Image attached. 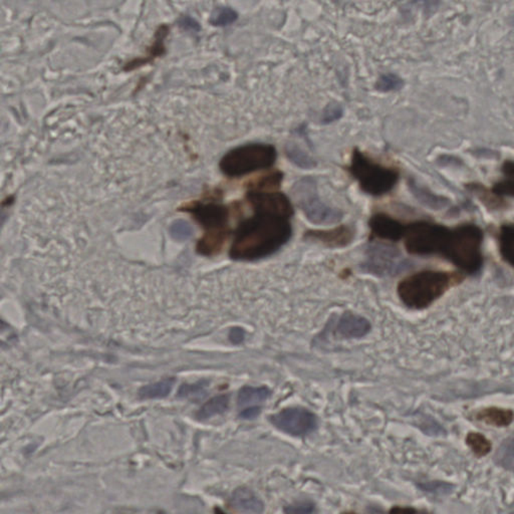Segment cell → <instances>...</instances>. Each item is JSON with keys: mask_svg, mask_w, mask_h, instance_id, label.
I'll use <instances>...</instances> for the list:
<instances>
[{"mask_svg": "<svg viewBox=\"0 0 514 514\" xmlns=\"http://www.w3.org/2000/svg\"><path fill=\"white\" fill-rule=\"evenodd\" d=\"M237 229L230 256L236 261H256L275 253L292 234L290 217L256 211Z\"/></svg>", "mask_w": 514, "mask_h": 514, "instance_id": "6da1fadb", "label": "cell"}, {"mask_svg": "<svg viewBox=\"0 0 514 514\" xmlns=\"http://www.w3.org/2000/svg\"><path fill=\"white\" fill-rule=\"evenodd\" d=\"M462 275L448 271L425 270L406 276L398 283L397 294L410 309H427L447 290L462 280Z\"/></svg>", "mask_w": 514, "mask_h": 514, "instance_id": "7a4b0ae2", "label": "cell"}, {"mask_svg": "<svg viewBox=\"0 0 514 514\" xmlns=\"http://www.w3.org/2000/svg\"><path fill=\"white\" fill-rule=\"evenodd\" d=\"M347 170L359 183L362 192L375 197L390 193L400 179L397 168L376 162L358 148L353 151Z\"/></svg>", "mask_w": 514, "mask_h": 514, "instance_id": "3957f363", "label": "cell"}, {"mask_svg": "<svg viewBox=\"0 0 514 514\" xmlns=\"http://www.w3.org/2000/svg\"><path fill=\"white\" fill-rule=\"evenodd\" d=\"M484 230L473 223L453 227L445 258L467 275H477L484 265Z\"/></svg>", "mask_w": 514, "mask_h": 514, "instance_id": "277c9868", "label": "cell"}, {"mask_svg": "<svg viewBox=\"0 0 514 514\" xmlns=\"http://www.w3.org/2000/svg\"><path fill=\"white\" fill-rule=\"evenodd\" d=\"M451 235L452 228L431 221L420 220L405 224L402 239L408 253L445 257Z\"/></svg>", "mask_w": 514, "mask_h": 514, "instance_id": "5b68a950", "label": "cell"}, {"mask_svg": "<svg viewBox=\"0 0 514 514\" xmlns=\"http://www.w3.org/2000/svg\"><path fill=\"white\" fill-rule=\"evenodd\" d=\"M276 150L266 144H251L229 151L220 161L221 171L227 176L236 177L275 164Z\"/></svg>", "mask_w": 514, "mask_h": 514, "instance_id": "8992f818", "label": "cell"}, {"mask_svg": "<svg viewBox=\"0 0 514 514\" xmlns=\"http://www.w3.org/2000/svg\"><path fill=\"white\" fill-rule=\"evenodd\" d=\"M292 195L307 219L314 224H336L343 219V213L340 209L331 207L319 199L314 178L304 177L299 180L292 187Z\"/></svg>", "mask_w": 514, "mask_h": 514, "instance_id": "52a82bcc", "label": "cell"}, {"mask_svg": "<svg viewBox=\"0 0 514 514\" xmlns=\"http://www.w3.org/2000/svg\"><path fill=\"white\" fill-rule=\"evenodd\" d=\"M409 261L403 256L397 247L391 244L370 245L362 268L367 273L379 278L397 275L409 268Z\"/></svg>", "mask_w": 514, "mask_h": 514, "instance_id": "ba28073f", "label": "cell"}, {"mask_svg": "<svg viewBox=\"0 0 514 514\" xmlns=\"http://www.w3.org/2000/svg\"><path fill=\"white\" fill-rule=\"evenodd\" d=\"M189 211L208 230L207 235L199 244L198 251L202 254L213 253L223 242V228L227 224V209L218 204H199L190 208Z\"/></svg>", "mask_w": 514, "mask_h": 514, "instance_id": "9c48e42d", "label": "cell"}, {"mask_svg": "<svg viewBox=\"0 0 514 514\" xmlns=\"http://www.w3.org/2000/svg\"><path fill=\"white\" fill-rule=\"evenodd\" d=\"M270 422L292 436H306L318 428V418L304 408H287L270 417Z\"/></svg>", "mask_w": 514, "mask_h": 514, "instance_id": "30bf717a", "label": "cell"}, {"mask_svg": "<svg viewBox=\"0 0 514 514\" xmlns=\"http://www.w3.org/2000/svg\"><path fill=\"white\" fill-rule=\"evenodd\" d=\"M249 199L256 211L275 213L292 217L294 215V208L290 199L285 194L280 193H256L252 192L249 194Z\"/></svg>", "mask_w": 514, "mask_h": 514, "instance_id": "8fae6325", "label": "cell"}, {"mask_svg": "<svg viewBox=\"0 0 514 514\" xmlns=\"http://www.w3.org/2000/svg\"><path fill=\"white\" fill-rule=\"evenodd\" d=\"M372 236L376 239L399 241L402 239L405 224L387 213H375L369 220Z\"/></svg>", "mask_w": 514, "mask_h": 514, "instance_id": "7c38bea8", "label": "cell"}, {"mask_svg": "<svg viewBox=\"0 0 514 514\" xmlns=\"http://www.w3.org/2000/svg\"><path fill=\"white\" fill-rule=\"evenodd\" d=\"M355 234L354 228L350 225H340L331 229L311 230L306 233V237L330 249H341L352 244Z\"/></svg>", "mask_w": 514, "mask_h": 514, "instance_id": "4fadbf2b", "label": "cell"}, {"mask_svg": "<svg viewBox=\"0 0 514 514\" xmlns=\"http://www.w3.org/2000/svg\"><path fill=\"white\" fill-rule=\"evenodd\" d=\"M371 331V324L366 318H362L352 312L342 314L333 325V333L343 338H361Z\"/></svg>", "mask_w": 514, "mask_h": 514, "instance_id": "5bb4252c", "label": "cell"}, {"mask_svg": "<svg viewBox=\"0 0 514 514\" xmlns=\"http://www.w3.org/2000/svg\"><path fill=\"white\" fill-rule=\"evenodd\" d=\"M408 187L418 202L431 210H442V209L448 207L451 204V200L448 197L435 194L428 187L418 183L414 178L411 177L408 179Z\"/></svg>", "mask_w": 514, "mask_h": 514, "instance_id": "9a60e30c", "label": "cell"}, {"mask_svg": "<svg viewBox=\"0 0 514 514\" xmlns=\"http://www.w3.org/2000/svg\"><path fill=\"white\" fill-rule=\"evenodd\" d=\"M232 506L240 513L261 514L264 510V503L258 496L246 487H239L233 492Z\"/></svg>", "mask_w": 514, "mask_h": 514, "instance_id": "2e32d148", "label": "cell"}, {"mask_svg": "<svg viewBox=\"0 0 514 514\" xmlns=\"http://www.w3.org/2000/svg\"><path fill=\"white\" fill-rule=\"evenodd\" d=\"M476 419L494 427H508L513 423V412L503 408H484L477 413Z\"/></svg>", "mask_w": 514, "mask_h": 514, "instance_id": "e0dca14e", "label": "cell"}, {"mask_svg": "<svg viewBox=\"0 0 514 514\" xmlns=\"http://www.w3.org/2000/svg\"><path fill=\"white\" fill-rule=\"evenodd\" d=\"M465 187L476 195L490 210H501L508 207L506 199L492 193L491 190L486 188L484 184L472 183L466 185Z\"/></svg>", "mask_w": 514, "mask_h": 514, "instance_id": "ac0fdd59", "label": "cell"}, {"mask_svg": "<svg viewBox=\"0 0 514 514\" xmlns=\"http://www.w3.org/2000/svg\"><path fill=\"white\" fill-rule=\"evenodd\" d=\"M499 252L502 259L513 266V240L514 229L513 225L506 223L499 229Z\"/></svg>", "mask_w": 514, "mask_h": 514, "instance_id": "d6986e66", "label": "cell"}, {"mask_svg": "<svg viewBox=\"0 0 514 514\" xmlns=\"http://www.w3.org/2000/svg\"><path fill=\"white\" fill-rule=\"evenodd\" d=\"M229 398L227 395L217 396L205 403L197 413L199 420H207L216 415L223 414L228 409Z\"/></svg>", "mask_w": 514, "mask_h": 514, "instance_id": "ffe728a7", "label": "cell"}, {"mask_svg": "<svg viewBox=\"0 0 514 514\" xmlns=\"http://www.w3.org/2000/svg\"><path fill=\"white\" fill-rule=\"evenodd\" d=\"M270 391L265 387H261V388L245 387L239 391L237 402H239V407H245L247 405L263 402L270 397Z\"/></svg>", "mask_w": 514, "mask_h": 514, "instance_id": "44dd1931", "label": "cell"}, {"mask_svg": "<svg viewBox=\"0 0 514 514\" xmlns=\"http://www.w3.org/2000/svg\"><path fill=\"white\" fill-rule=\"evenodd\" d=\"M174 379H166L158 383L143 387L139 391V396L142 399H161L167 397L171 392Z\"/></svg>", "mask_w": 514, "mask_h": 514, "instance_id": "7402d4cb", "label": "cell"}, {"mask_svg": "<svg viewBox=\"0 0 514 514\" xmlns=\"http://www.w3.org/2000/svg\"><path fill=\"white\" fill-rule=\"evenodd\" d=\"M285 153H287L288 159L302 169H312L316 166V161L312 159L311 156L304 152L297 144H287L285 147Z\"/></svg>", "mask_w": 514, "mask_h": 514, "instance_id": "603a6c76", "label": "cell"}, {"mask_svg": "<svg viewBox=\"0 0 514 514\" xmlns=\"http://www.w3.org/2000/svg\"><path fill=\"white\" fill-rule=\"evenodd\" d=\"M466 444L477 457H484L491 450V443L484 435L472 432L466 437Z\"/></svg>", "mask_w": 514, "mask_h": 514, "instance_id": "cb8c5ba5", "label": "cell"}, {"mask_svg": "<svg viewBox=\"0 0 514 514\" xmlns=\"http://www.w3.org/2000/svg\"><path fill=\"white\" fill-rule=\"evenodd\" d=\"M404 86V81L395 74H382L376 83V90L379 92L389 93L401 90Z\"/></svg>", "mask_w": 514, "mask_h": 514, "instance_id": "d4e9b609", "label": "cell"}, {"mask_svg": "<svg viewBox=\"0 0 514 514\" xmlns=\"http://www.w3.org/2000/svg\"><path fill=\"white\" fill-rule=\"evenodd\" d=\"M497 464L508 470L513 469V438L504 442L496 455Z\"/></svg>", "mask_w": 514, "mask_h": 514, "instance_id": "484cf974", "label": "cell"}, {"mask_svg": "<svg viewBox=\"0 0 514 514\" xmlns=\"http://www.w3.org/2000/svg\"><path fill=\"white\" fill-rule=\"evenodd\" d=\"M237 19V13L229 7L216 8L210 18L211 25L215 26H227L232 25Z\"/></svg>", "mask_w": 514, "mask_h": 514, "instance_id": "4316f807", "label": "cell"}, {"mask_svg": "<svg viewBox=\"0 0 514 514\" xmlns=\"http://www.w3.org/2000/svg\"><path fill=\"white\" fill-rule=\"evenodd\" d=\"M207 386V382L204 381L193 384V385H187V384H184V385L180 388L179 392H178V397L201 399L204 395H205Z\"/></svg>", "mask_w": 514, "mask_h": 514, "instance_id": "83f0119b", "label": "cell"}, {"mask_svg": "<svg viewBox=\"0 0 514 514\" xmlns=\"http://www.w3.org/2000/svg\"><path fill=\"white\" fill-rule=\"evenodd\" d=\"M193 227L185 220H176L172 223L170 227V234L178 241H184L189 239L193 235Z\"/></svg>", "mask_w": 514, "mask_h": 514, "instance_id": "f1b7e54d", "label": "cell"}, {"mask_svg": "<svg viewBox=\"0 0 514 514\" xmlns=\"http://www.w3.org/2000/svg\"><path fill=\"white\" fill-rule=\"evenodd\" d=\"M492 193L501 198L506 199V197H513L514 191L513 177H506L501 181L496 182V184L490 189Z\"/></svg>", "mask_w": 514, "mask_h": 514, "instance_id": "f546056e", "label": "cell"}, {"mask_svg": "<svg viewBox=\"0 0 514 514\" xmlns=\"http://www.w3.org/2000/svg\"><path fill=\"white\" fill-rule=\"evenodd\" d=\"M314 511V502L307 501L295 502L285 508V514H312Z\"/></svg>", "mask_w": 514, "mask_h": 514, "instance_id": "4dcf8cb0", "label": "cell"}, {"mask_svg": "<svg viewBox=\"0 0 514 514\" xmlns=\"http://www.w3.org/2000/svg\"><path fill=\"white\" fill-rule=\"evenodd\" d=\"M343 116V109L340 105H329L324 112L323 122L330 124L331 122L337 121Z\"/></svg>", "mask_w": 514, "mask_h": 514, "instance_id": "1f68e13d", "label": "cell"}, {"mask_svg": "<svg viewBox=\"0 0 514 514\" xmlns=\"http://www.w3.org/2000/svg\"><path fill=\"white\" fill-rule=\"evenodd\" d=\"M180 25H181L182 28H185V30H187L198 31L199 30H200L198 23H196V21L191 18H182L181 21H180Z\"/></svg>", "mask_w": 514, "mask_h": 514, "instance_id": "d6a6232c", "label": "cell"}, {"mask_svg": "<svg viewBox=\"0 0 514 514\" xmlns=\"http://www.w3.org/2000/svg\"><path fill=\"white\" fill-rule=\"evenodd\" d=\"M259 414H261V408H249V409L244 410V412L240 414V418H242V419L251 420L258 416Z\"/></svg>", "mask_w": 514, "mask_h": 514, "instance_id": "836d02e7", "label": "cell"}, {"mask_svg": "<svg viewBox=\"0 0 514 514\" xmlns=\"http://www.w3.org/2000/svg\"><path fill=\"white\" fill-rule=\"evenodd\" d=\"M229 338L232 343H241L244 338V330L240 328L232 329V331H230Z\"/></svg>", "mask_w": 514, "mask_h": 514, "instance_id": "e575fe53", "label": "cell"}, {"mask_svg": "<svg viewBox=\"0 0 514 514\" xmlns=\"http://www.w3.org/2000/svg\"><path fill=\"white\" fill-rule=\"evenodd\" d=\"M389 514H416V510L413 508H405V506H395L391 509Z\"/></svg>", "mask_w": 514, "mask_h": 514, "instance_id": "d590c367", "label": "cell"}, {"mask_svg": "<svg viewBox=\"0 0 514 514\" xmlns=\"http://www.w3.org/2000/svg\"><path fill=\"white\" fill-rule=\"evenodd\" d=\"M216 514H225V513H223L222 510H220V509L217 508V509H216Z\"/></svg>", "mask_w": 514, "mask_h": 514, "instance_id": "8d00e7d4", "label": "cell"}]
</instances>
